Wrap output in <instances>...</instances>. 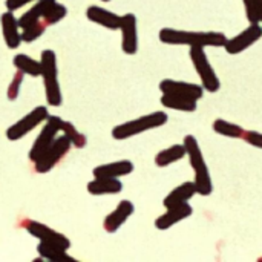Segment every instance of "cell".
I'll use <instances>...</instances> for the list:
<instances>
[{
  "label": "cell",
  "instance_id": "6da1fadb",
  "mask_svg": "<svg viewBox=\"0 0 262 262\" xmlns=\"http://www.w3.org/2000/svg\"><path fill=\"white\" fill-rule=\"evenodd\" d=\"M160 41L166 45H186V46H200V48H207V46H215L221 48L226 45L227 37L223 32H215V31H180L173 28H163L158 34Z\"/></svg>",
  "mask_w": 262,
  "mask_h": 262
},
{
  "label": "cell",
  "instance_id": "7a4b0ae2",
  "mask_svg": "<svg viewBox=\"0 0 262 262\" xmlns=\"http://www.w3.org/2000/svg\"><path fill=\"white\" fill-rule=\"evenodd\" d=\"M183 144L186 147V157L189 158V163L195 172V181L193 183L196 186L198 195L210 196L213 192V183H212V177H210L207 163L203 157V150L198 144V140L193 135H186Z\"/></svg>",
  "mask_w": 262,
  "mask_h": 262
},
{
  "label": "cell",
  "instance_id": "3957f363",
  "mask_svg": "<svg viewBox=\"0 0 262 262\" xmlns=\"http://www.w3.org/2000/svg\"><path fill=\"white\" fill-rule=\"evenodd\" d=\"M40 63H41V77H43V84H45V94H46V101L49 106H60L63 101L61 97V89L58 84V69H57V55L52 49H45L40 55Z\"/></svg>",
  "mask_w": 262,
  "mask_h": 262
},
{
  "label": "cell",
  "instance_id": "277c9868",
  "mask_svg": "<svg viewBox=\"0 0 262 262\" xmlns=\"http://www.w3.org/2000/svg\"><path fill=\"white\" fill-rule=\"evenodd\" d=\"M167 118L169 117H167L166 112L157 111V112H152L149 115L135 118L132 121H126V123L118 124V126H115L112 129V138H115L118 141L132 138V137L140 135L143 132H147V130H152V129L164 126L167 123Z\"/></svg>",
  "mask_w": 262,
  "mask_h": 262
},
{
  "label": "cell",
  "instance_id": "5b68a950",
  "mask_svg": "<svg viewBox=\"0 0 262 262\" xmlns=\"http://www.w3.org/2000/svg\"><path fill=\"white\" fill-rule=\"evenodd\" d=\"M189 57L196 69V74L198 77L201 78V86L210 92V94H215L220 91L221 88V81L215 72V69L212 68L209 58H207V54L204 51V48H200V46H192L190 48V52H189Z\"/></svg>",
  "mask_w": 262,
  "mask_h": 262
},
{
  "label": "cell",
  "instance_id": "8992f818",
  "mask_svg": "<svg viewBox=\"0 0 262 262\" xmlns=\"http://www.w3.org/2000/svg\"><path fill=\"white\" fill-rule=\"evenodd\" d=\"M71 147H72V143L66 135L57 137L52 141V144L43 152V155L34 161V170L37 173H48L68 155Z\"/></svg>",
  "mask_w": 262,
  "mask_h": 262
},
{
  "label": "cell",
  "instance_id": "52a82bcc",
  "mask_svg": "<svg viewBox=\"0 0 262 262\" xmlns=\"http://www.w3.org/2000/svg\"><path fill=\"white\" fill-rule=\"evenodd\" d=\"M48 115H49V112H48V109L45 106H37L29 114H26L23 118H20L17 123H14L12 126L8 127L6 138L9 141H17V140L23 138L31 130H34L38 124H41L43 121H46Z\"/></svg>",
  "mask_w": 262,
  "mask_h": 262
},
{
  "label": "cell",
  "instance_id": "ba28073f",
  "mask_svg": "<svg viewBox=\"0 0 262 262\" xmlns=\"http://www.w3.org/2000/svg\"><path fill=\"white\" fill-rule=\"evenodd\" d=\"M60 117L57 115H48L46 123L40 132V135L37 137V140L34 141L31 150H29V160L34 163L37 158H40L43 155V152L52 144V141L57 138L58 132H60Z\"/></svg>",
  "mask_w": 262,
  "mask_h": 262
},
{
  "label": "cell",
  "instance_id": "9c48e42d",
  "mask_svg": "<svg viewBox=\"0 0 262 262\" xmlns=\"http://www.w3.org/2000/svg\"><path fill=\"white\" fill-rule=\"evenodd\" d=\"M262 37V25L261 23H250L243 32H239L238 35L227 38L224 48L230 55H236L244 52L246 49H249L250 46H253L258 40H261Z\"/></svg>",
  "mask_w": 262,
  "mask_h": 262
},
{
  "label": "cell",
  "instance_id": "30bf717a",
  "mask_svg": "<svg viewBox=\"0 0 262 262\" xmlns=\"http://www.w3.org/2000/svg\"><path fill=\"white\" fill-rule=\"evenodd\" d=\"M25 229L26 232L37 238L38 241H45V243H52V244H57L60 247H63L64 250H69L71 249V241L68 236L55 232L54 229H51L49 226L46 224H41V223H37V221H25Z\"/></svg>",
  "mask_w": 262,
  "mask_h": 262
},
{
  "label": "cell",
  "instance_id": "8fae6325",
  "mask_svg": "<svg viewBox=\"0 0 262 262\" xmlns=\"http://www.w3.org/2000/svg\"><path fill=\"white\" fill-rule=\"evenodd\" d=\"M121 49L127 55H134L138 51V28H137V17L135 14H124L121 15Z\"/></svg>",
  "mask_w": 262,
  "mask_h": 262
},
{
  "label": "cell",
  "instance_id": "7c38bea8",
  "mask_svg": "<svg viewBox=\"0 0 262 262\" xmlns=\"http://www.w3.org/2000/svg\"><path fill=\"white\" fill-rule=\"evenodd\" d=\"M160 91L163 94H175L180 97H186L190 100H201L204 95V88L201 84L187 83V81H177V80H163L160 83Z\"/></svg>",
  "mask_w": 262,
  "mask_h": 262
},
{
  "label": "cell",
  "instance_id": "4fadbf2b",
  "mask_svg": "<svg viewBox=\"0 0 262 262\" xmlns=\"http://www.w3.org/2000/svg\"><path fill=\"white\" fill-rule=\"evenodd\" d=\"M192 213H193V209L187 203H183V204L169 207L164 215H161V216H158L155 220V227L158 230H169L175 224H178V223L187 220L189 216H192Z\"/></svg>",
  "mask_w": 262,
  "mask_h": 262
},
{
  "label": "cell",
  "instance_id": "5bb4252c",
  "mask_svg": "<svg viewBox=\"0 0 262 262\" xmlns=\"http://www.w3.org/2000/svg\"><path fill=\"white\" fill-rule=\"evenodd\" d=\"M134 210H135V207H134V204H132L129 200L120 201L118 206H117V209H115L114 212H111V213L104 218V221H103L104 230H106L107 233H115V232H118V229L132 216Z\"/></svg>",
  "mask_w": 262,
  "mask_h": 262
},
{
  "label": "cell",
  "instance_id": "9a60e30c",
  "mask_svg": "<svg viewBox=\"0 0 262 262\" xmlns=\"http://www.w3.org/2000/svg\"><path fill=\"white\" fill-rule=\"evenodd\" d=\"M0 25H2V32H3L6 46L9 49H17L21 43L18 18H15L11 11H6L0 15Z\"/></svg>",
  "mask_w": 262,
  "mask_h": 262
},
{
  "label": "cell",
  "instance_id": "2e32d148",
  "mask_svg": "<svg viewBox=\"0 0 262 262\" xmlns=\"http://www.w3.org/2000/svg\"><path fill=\"white\" fill-rule=\"evenodd\" d=\"M86 17L92 23H97V25H100L106 29H112V31L120 29V25H121V15H118L109 9L95 6V5H92L86 9Z\"/></svg>",
  "mask_w": 262,
  "mask_h": 262
},
{
  "label": "cell",
  "instance_id": "e0dca14e",
  "mask_svg": "<svg viewBox=\"0 0 262 262\" xmlns=\"http://www.w3.org/2000/svg\"><path fill=\"white\" fill-rule=\"evenodd\" d=\"M134 172V163L129 160H120L107 164L97 166L92 173L95 178H121Z\"/></svg>",
  "mask_w": 262,
  "mask_h": 262
},
{
  "label": "cell",
  "instance_id": "ac0fdd59",
  "mask_svg": "<svg viewBox=\"0 0 262 262\" xmlns=\"http://www.w3.org/2000/svg\"><path fill=\"white\" fill-rule=\"evenodd\" d=\"M196 186L193 181H186L183 184H180L178 187H175L163 201V206L166 209L169 207H173V206H178V204H183V203H189L195 195H196Z\"/></svg>",
  "mask_w": 262,
  "mask_h": 262
},
{
  "label": "cell",
  "instance_id": "d6986e66",
  "mask_svg": "<svg viewBox=\"0 0 262 262\" xmlns=\"http://www.w3.org/2000/svg\"><path fill=\"white\" fill-rule=\"evenodd\" d=\"M123 190V183L118 178H95L88 183V192L94 196L117 195Z\"/></svg>",
  "mask_w": 262,
  "mask_h": 262
},
{
  "label": "cell",
  "instance_id": "ffe728a7",
  "mask_svg": "<svg viewBox=\"0 0 262 262\" xmlns=\"http://www.w3.org/2000/svg\"><path fill=\"white\" fill-rule=\"evenodd\" d=\"M57 0H37V3L34 6H31L26 12L21 14V17L18 18V26L20 29L41 20L45 17V14L48 12V9L55 3Z\"/></svg>",
  "mask_w": 262,
  "mask_h": 262
},
{
  "label": "cell",
  "instance_id": "44dd1931",
  "mask_svg": "<svg viewBox=\"0 0 262 262\" xmlns=\"http://www.w3.org/2000/svg\"><path fill=\"white\" fill-rule=\"evenodd\" d=\"M37 253L40 255V259L51 262H72L74 258H71L68 255V250H64L63 247L52 244V243H45L40 241V244L37 246Z\"/></svg>",
  "mask_w": 262,
  "mask_h": 262
},
{
  "label": "cell",
  "instance_id": "7402d4cb",
  "mask_svg": "<svg viewBox=\"0 0 262 262\" xmlns=\"http://www.w3.org/2000/svg\"><path fill=\"white\" fill-rule=\"evenodd\" d=\"M186 157V147L184 144H173L167 149H163L155 157V164L158 167H167Z\"/></svg>",
  "mask_w": 262,
  "mask_h": 262
},
{
  "label": "cell",
  "instance_id": "603a6c76",
  "mask_svg": "<svg viewBox=\"0 0 262 262\" xmlns=\"http://www.w3.org/2000/svg\"><path fill=\"white\" fill-rule=\"evenodd\" d=\"M196 103L195 100L180 97L175 94H163L161 97V104L167 109L173 111H181V112H195L196 111Z\"/></svg>",
  "mask_w": 262,
  "mask_h": 262
},
{
  "label": "cell",
  "instance_id": "cb8c5ba5",
  "mask_svg": "<svg viewBox=\"0 0 262 262\" xmlns=\"http://www.w3.org/2000/svg\"><path fill=\"white\" fill-rule=\"evenodd\" d=\"M12 63L17 68V71H21L26 75H31V77H40L41 75V63L34 60L32 57H29L26 54L15 55Z\"/></svg>",
  "mask_w": 262,
  "mask_h": 262
},
{
  "label": "cell",
  "instance_id": "d4e9b609",
  "mask_svg": "<svg viewBox=\"0 0 262 262\" xmlns=\"http://www.w3.org/2000/svg\"><path fill=\"white\" fill-rule=\"evenodd\" d=\"M212 127H213V130H215L216 134H220V135H223V137H229V138H241V140H243V135H244V132H246L244 127H241V126H238V124H235V123L226 121V120H223V118L215 120L213 124H212Z\"/></svg>",
  "mask_w": 262,
  "mask_h": 262
},
{
  "label": "cell",
  "instance_id": "484cf974",
  "mask_svg": "<svg viewBox=\"0 0 262 262\" xmlns=\"http://www.w3.org/2000/svg\"><path fill=\"white\" fill-rule=\"evenodd\" d=\"M60 132H63V135H66V137L71 140V143H72L74 147H77V149L86 147L88 138H86L83 134H80V132L75 129V126H74L72 123L64 121V120H60Z\"/></svg>",
  "mask_w": 262,
  "mask_h": 262
},
{
  "label": "cell",
  "instance_id": "4316f807",
  "mask_svg": "<svg viewBox=\"0 0 262 262\" xmlns=\"http://www.w3.org/2000/svg\"><path fill=\"white\" fill-rule=\"evenodd\" d=\"M48 28V25L43 21V20H38L26 28H23V32H21V41L25 43H32L35 41L37 38H40L45 32V29Z\"/></svg>",
  "mask_w": 262,
  "mask_h": 262
},
{
  "label": "cell",
  "instance_id": "83f0119b",
  "mask_svg": "<svg viewBox=\"0 0 262 262\" xmlns=\"http://www.w3.org/2000/svg\"><path fill=\"white\" fill-rule=\"evenodd\" d=\"M66 14H68L66 6L61 5V3H58V2H55V3L48 9V12L45 14V17H43L41 20H43L48 26H52V25L58 23L60 20H63V18L66 17Z\"/></svg>",
  "mask_w": 262,
  "mask_h": 262
},
{
  "label": "cell",
  "instance_id": "f1b7e54d",
  "mask_svg": "<svg viewBox=\"0 0 262 262\" xmlns=\"http://www.w3.org/2000/svg\"><path fill=\"white\" fill-rule=\"evenodd\" d=\"M23 75H25V74H23L21 71H17L15 75L12 77L9 86H8V92H6V97H8L9 101L17 100L18 92H20V86H21V83H23Z\"/></svg>",
  "mask_w": 262,
  "mask_h": 262
},
{
  "label": "cell",
  "instance_id": "f546056e",
  "mask_svg": "<svg viewBox=\"0 0 262 262\" xmlns=\"http://www.w3.org/2000/svg\"><path fill=\"white\" fill-rule=\"evenodd\" d=\"M246 8V17L249 23H259V2L258 0H243Z\"/></svg>",
  "mask_w": 262,
  "mask_h": 262
},
{
  "label": "cell",
  "instance_id": "4dcf8cb0",
  "mask_svg": "<svg viewBox=\"0 0 262 262\" xmlns=\"http://www.w3.org/2000/svg\"><path fill=\"white\" fill-rule=\"evenodd\" d=\"M243 140L246 143H249L250 146L256 147V149H262V134L256 132V130H246L243 135Z\"/></svg>",
  "mask_w": 262,
  "mask_h": 262
},
{
  "label": "cell",
  "instance_id": "1f68e13d",
  "mask_svg": "<svg viewBox=\"0 0 262 262\" xmlns=\"http://www.w3.org/2000/svg\"><path fill=\"white\" fill-rule=\"evenodd\" d=\"M31 2H34V0H6L5 5H6V9H8V11L14 12V11L23 8L25 5H28V3H31Z\"/></svg>",
  "mask_w": 262,
  "mask_h": 262
},
{
  "label": "cell",
  "instance_id": "d6a6232c",
  "mask_svg": "<svg viewBox=\"0 0 262 262\" xmlns=\"http://www.w3.org/2000/svg\"><path fill=\"white\" fill-rule=\"evenodd\" d=\"M259 2V23H262V0H258Z\"/></svg>",
  "mask_w": 262,
  "mask_h": 262
},
{
  "label": "cell",
  "instance_id": "836d02e7",
  "mask_svg": "<svg viewBox=\"0 0 262 262\" xmlns=\"http://www.w3.org/2000/svg\"><path fill=\"white\" fill-rule=\"evenodd\" d=\"M101 2H111V0H101Z\"/></svg>",
  "mask_w": 262,
  "mask_h": 262
}]
</instances>
